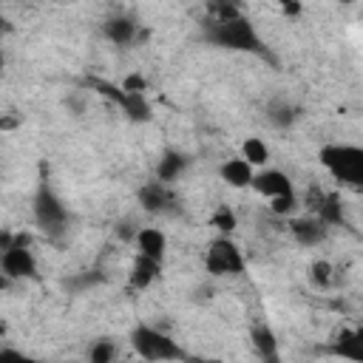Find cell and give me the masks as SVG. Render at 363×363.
Segmentation results:
<instances>
[{
	"label": "cell",
	"instance_id": "4",
	"mask_svg": "<svg viewBox=\"0 0 363 363\" xmlns=\"http://www.w3.org/2000/svg\"><path fill=\"white\" fill-rule=\"evenodd\" d=\"M247 267L244 261V252L241 247L230 238V235H218L207 244V252H204V269L216 278H233V275H241Z\"/></svg>",
	"mask_w": 363,
	"mask_h": 363
},
{
	"label": "cell",
	"instance_id": "17",
	"mask_svg": "<svg viewBox=\"0 0 363 363\" xmlns=\"http://www.w3.org/2000/svg\"><path fill=\"white\" fill-rule=\"evenodd\" d=\"M250 340H252L255 352H258L264 360H275V357H278V340H275V332H272V326H267V323H258V326H252V332H250Z\"/></svg>",
	"mask_w": 363,
	"mask_h": 363
},
{
	"label": "cell",
	"instance_id": "28",
	"mask_svg": "<svg viewBox=\"0 0 363 363\" xmlns=\"http://www.w3.org/2000/svg\"><path fill=\"white\" fill-rule=\"evenodd\" d=\"M278 3H284V0H278Z\"/></svg>",
	"mask_w": 363,
	"mask_h": 363
},
{
	"label": "cell",
	"instance_id": "8",
	"mask_svg": "<svg viewBox=\"0 0 363 363\" xmlns=\"http://www.w3.org/2000/svg\"><path fill=\"white\" fill-rule=\"evenodd\" d=\"M136 199H139V207H142L147 216H167V213H176V196H173L170 184L162 182V179H153V182L142 184L139 193H136Z\"/></svg>",
	"mask_w": 363,
	"mask_h": 363
},
{
	"label": "cell",
	"instance_id": "21",
	"mask_svg": "<svg viewBox=\"0 0 363 363\" xmlns=\"http://www.w3.org/2000/svg\"><path fill=\"white\" fill-rule=\"evenodd\" d=\"M210 224L221 233V235H230L235 227H238V218H235V213H233V207H227V204H218L216 210H213V218H210Z\"/></svg>",
	"mask_w": 363,
	"mask_h": 363
},
{
	"label": "cell",
	"instance_id": "22",
	"mask_svg": "<svg viewBox=\"0 0 363 363\" xmlns=\"http://www.w3.org/2000/svg\"><path fill=\"white\" fill-rule=\"evenodd\" d=\"M88 357H91V363H111L113 357H116V346H113V340H96L91 349H88Z\"/></svg>",
	"mask_w": 363,
	"mask_h": 363
},
{
	"label": "cell",
	"instance_id": "3",
	"mask_svg": "<svg viewBox=\"0 0 363 363\" xmlns=\"http://www.w3.org/2000/svg\"><path fill=\"white\" fill-rule=\"evenodd\" d=\"M130 346L145 360H182V357H187V352L167 332L147 326V323H139L130 332Z\"/></svg>",
	"mask_w": 363,
	"mask_h": 363
},
{
	"label": "cell",
	"instance_id": "16",
	"mask_svg": "<svg viewBox=\"0 0 363 363\" xmlns=\"http://www.w3.org/2000/svg\"><path fill=\"white\" fill-rule=\"evenodd\" d=\"M335 354L363 363V326L340 329V335L335 337Z\"/></svg>",
	"mask_w": 363,
	"mask_h": 363
},
{
	"label": "cell",
	"instance_id": "6",
	"mask_svg": "<svg viewBox=\"0 0 363 363\" xmlns=\"http://www.w3.org/2000/svg\"><path fill=\"white\" fill-rule=\"evenodd\" d=\"M0 269L3 281H23L37 275V258L28 247V235H14L11 247L0 250Z\"/></svg>",
	"mask_w": 363,
	"mask_h": 363
},
{
	"label": "cell",
	"instance_id": "14",
	"mask_svg": "<svg viewBox=\"0 0 363 363\" xmlns=\"http://www.w3.org/2000/svg\"><path fill=\"white\" fill-rule=\"evenodd\" d=\"M159 275H162V261L136 252V258H133V264H130V272H128L130 286H133V289H147Z\"/></svg>",
	"mask_w": 363,
	"mask_h": 363
},
{
	"label": "cell",
	"instance_id": "1",
	"mask_svg": "<svg viewBox=\"0 0 363 363\" xmlns=\"http://www.w3.org/2000/svg\"><path fill=\"white\" fill-rule=\"evenodd\" d=\"M204 40L210 45H216V48L267 57V45H264L261 34L255 31V26L244 14H235V17H207L204 20Z\"/></svg>",
	"mask_w": 363,
	"mask_h": 363
},
{
	"label": "cell",
	"instance_id": "18",
	"mask_svg": "<svg viewBox=\"0 0 363 363\" xmlns=\"http://www.w3.org/2000/svg\"><path fill=\"white\" fill-rule=\"evenodd\" d=\"M315 216H320L329 227L343 224V207H340V196L337 193H323L320 204L315 207Z\"/></svg>",
	"mask_w": 363,
	"mask_h": 363
},
{
	"label": "cell",
	"instance_id": "13",
	"mask_svg": "<svg viewBox=\"0 0 363 363\" xmlns=\"http://www.w3.org/2000/svg\"><path fill=\"white\" fill-rule=\"evenodd\" d=\"M218 176L230 184V187H235V190H241V187H252V179H255V167L244 159V156H235V159H227L221 167H218Z\"/></svg>",
	"mask_w": 363,
	"mask_h": 363
},
{
	"label": "cell",
	"instance_id": "2",
	"mask_svg": "<svg viewBox=\"0 0 363 363\" xmlns=\"http://www.w3.org/2000/svg\"><path fill=\"white\" fill-rule=\"evenodd\" d=\"M323 170L343 187L363 190V147L349 142H329L318 150Z\"/></svg>",
	"mask_w": 363,
	"mask_h": 363
},
{
	"label": "cell",
	"instance_id": "7",
	"mask_svg": "<svg viewBox=\"0 0 363 363\" xmlns=\"http://www.w3.org/2000/svg\"><path fill=\"white\" fill-rule=\"evenodd\" d=\"M91 88H96L102 96H108L111 102H116L122 108V113L130 119V122H147L150 119V102L145 94H136V91H125L122 85H111V82H102V79H91Z\"/></svg>",
	"mask_w": 363,
	"mask_h": 363
},
{
	"label": "cell",
	"instance_id": "15",
	"mask_svg": "<svg viewBox=\"0 0 363 363\" xmlns=\"http://www.w3.org/2000/svg\"><path fill=\"white\" fill-rule=\"evenodd\" d=\"M187 167H190V156L187 153H182V150H164L162 159H159V164H156V179L173 184Z\"/></svg>",
	"mask_w": 363,
	"mask_h": 363
},
{
	"label": "cell",
	"instance_id": "12",
	"mask_svg": "<svg viewBox=\"0 0 363 363\" xmlns=\"http://www.w3.org/2000/svg\"><path fill=\"white\" fill-rule=\"evenodd\" d=\"M133 244H136V252H139V255L164 261V252H167V235H164L159 227H139Z\"/></svg>",
	"mask_w": 363,
	"mask_h": 363
},
{
	"label": "cell",
	"instance_id": "5",
	"mask_svg": "<svg viewBox=\"0 0 363 363\" xmlns=\"http://www.w3.org/2000/svg\"><path fill=\"white\" fill-rule=\"evenodd\" d=\"M34 221L45 235H62L65 224H68V210L62 204V199L43 182L34 193Z\"/></svg>",
	"mask_w": 363,
	"mask_h": 363
},
{
	"label": "cell",
	"instance_id": "26",
	"mask_svg": "<svg viewBox=\"0 0 363 363\" xmlns=\"http://www.w3.org/2000/svg\"><path fill=\"white\" fill-rule=\"evenodd\" d=\"M122 88H125V91L145 94V91H147V82H145V77H139V74H128V77L122 79Z\"/></svg>",
	"mask_w": 363,
	"mask_h": 363
},
{
	"label": "cell",
	"instance_id": "24",
	"mask_svg": "<svg viewBox=\"0 0 363 363\" xmlns=\"http://www.w3.org/2000/svg\"><path fill=\"white\" fill-rule=\"evenodd\" d=\"M269 207H272L275 216H295V210H298V196H295V193H286V196L269 199Z\"/></svg>",
	"mask_w": 363,
	"mask_h": 363
},
{
	"label": "cell",
	"instance_id": "10",
	"mask_svg": "<svg viewBox=\"0 0 363 363\" xmlns=\"http://www.w3.org/2000/svg\"><path fill=\"white\" fill-rule=\"evenodd\" d=\"M252 190H255V193H261L264 199H278V196L295 193L292 179H289L284 170H278V167H261V170H255Z\"/></svg>",
	"mask_w": 363,
	"mask_h": 363
},
{
	"label": "cell",
	"instance_id": "9",
	"mask_svg": "<svg viewBox=\"0 0 363 363\" xmlns=\"http://www.w3.org/2000/svg\"><path fill=\"white\" fill-rule=\"evenodd\" d=\"M329 230H332V227H329L320 216H315V213L289 218V233H292V238H295L298 244H303V247H318V244H323L326 235H329Z\"/></svg>",
	"mask_w": 363,
	"mask_h": 363
},
{
	"label": "cell",
	"instance_id": "11",
	"mask_svg": "<svg viewBox=\"0 0 363 363\" xmlns=\"http://www.w3.org/2000/svg\"><path fill=\"white\" fill-rule=\"evenodd\" d=\"M102 34L113 45H130L136 40V34H139V23L133 17H128V14H113V17H108L102 23Z\"/></svg>",
	"mask_w": 363,
	"mask_h": 363
},
{
	"label": "cell",
	"instance_id": "27",
	"mask_svg": "<svg viewBox=\"0 0 363 363\" xmlns=\"http://www.w3.org/2000/svg\"><path fill=\"white\" fill-rule=\"evenodd\" d=\"M337 3H343V6H352V3H360V0H337Z\"/></svg>",
	"mask_w": 363,
	"mask_h": 363
},
{
	"label": "cell",
	"instance_id": "23",
	"mask_svg": "<svg viewBox=\"0 0 363 363\" xmlns=\"http://www.w3.org/2000/svg\"><path fill=\"white\" fill-rule=\"evenodd\" d=\"M207 9H210V17H235V14H244V9H241L238 0H210Z\"/></svg>",
	"mask_w": 363,
	"mask_h": 363
},
{
	"label": "cell",
	"instance_id": "19",
	"mask_svg": "<svg viewBox=\"0 0 363 363\" xmlns=\"http://www.w3.org/2000/svg\"><path fill=\"white\" fill-rule=\"evenodd\" d=\"M241 156H244L252 167H264L267 159H269V147H267V142H264L261 136H247V139L241 142Z\"/></svg>",
	"mask_w": 363,
	"mask_h": 363
},
{
	"label": "cell",
	"instance_id": "20",
	"mask_svg": "<svg viewBox=\"0 0 363 363\" xmlns=\"http://www.w3.org/2000/svg\"><path fill=\"white\" fill-rule=\"evenodd\" d=\"M267 119L272 122V128L286 130V128L295 125V119H298V108H295L292 102H272L269 111H267Z\"/></svg>",
	"mask_w": 363,
	"mask_h": 363
},
{
	"label": "cell",
	"instance_id": "25",
	"mask_svg": "<svg viewBox=\"0 0 363 363\" xmlns=\"http://www.w3.org/2000/svg\"><path fill=\"white\" fill-rule=\"evenodd\" d=\"M309 278H312V284L315 286H329V281H332V264L329 261H315L312 267H309Z\"/></svg>",
	"mask_w": 363,
	"mask_h": 363
}]
</instances>
